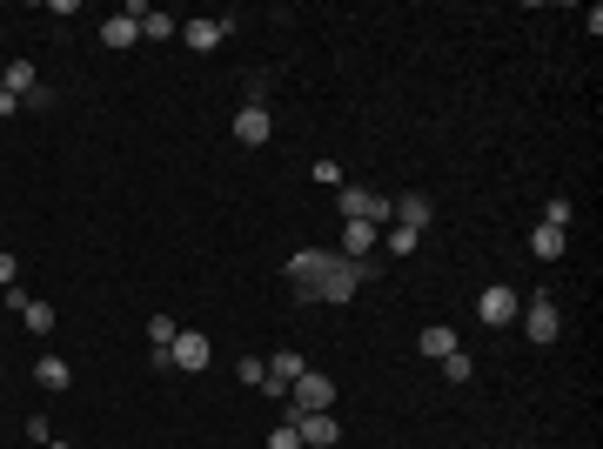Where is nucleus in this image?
Returning <instances> with one entry per match:
<instances>
[{
	"mask_svg": "<svg viewBox=\"0 0 603 449\" xmlns=\"http://www.w3.org/2000/svg\"><path fill=\"white\" fill-rule=\"evenodd\" d=\"M396 222L423 235V228H429V195H396Z\"/></svg>",
	"mask_w": 603,
	"mask_h": 449,
	"instance_id": "obj_15",
	"label": "nucleus"
},
{
	"mask_svg": "<svg viewBox=\"0 0 603 449\" xmlns=\"http://www.w3.org/2000/svg\"><path fill=\"white\" fill-rule=\"evenodd\" d=\"M329 403H335V382L322 369H302L289 389V416H329Z\"/></svg>",
	"mask_w": 603,
	"mask_h": 449,
	"instance_id": "obj_2",
	"label": "nucleus"
},
{
	"mask_svg": "<svg viewBox=\"0 0 603 449\" xmlns=\"http://www.w3.org/2000/svg\"><path fill=\"white\" fill-rule=\"evenodd\" d=\"M268 135H275L268 108H235V141H242V148H268Z\"/></svg>",
	"mask_w": 603,
	"mask_h": 449,
	"instance_id": "obj_8",
	"label": "nucleus"
},
{
	"mask_svg": "<svg viewBox=\"0 0 603 449\" xmlns=\"http://www.w3.org/2000/svg\"><path fill=\"white\" fill-rule=\"evenodd\" d=\"M476 315H483L490 329H510L516 315H523V295H516V289H483V295H476Z\"/></svg>",
	"mask_w": 603,
	"mask_h": 449,
	"instance_id": "obj_6",
	"label": "nucleus"
},
{
	"mask_svg": "<svg viewBox=\"0 0 603 449\" xmlns=\"http://www.w3.org/2000/svg\"><path fill=\"white\" fill-rule=\"evenodd\" d=\"M315 181L322 188H342V161H315Z\"/></svg>",
	"mask_w": 603,
	"mask_h": 449,
	"instance_id": "obj_25",
	"label": "nucleus"
},
{
	"mask_svg": "<svg viewBox=\"0 0 603 449\" xmlns=\"http://www.w3.org/2000/svg\"><path fill=\"white\" fill-rule=\"evenodd\" d=\"M309 362L295 356V349H282V356H268V382H282V389H295V376H302Z\"/></svg>",
	"mask_w": 603,
	"mask_h": 449,
	"instance_id": "obj_17",
	"label": "nucleus"
},
{
	"mask_svg": "<svg viewBox=\"0 0 603 449\" xmlns=\"http://www.w3.org/2000/svg\"><path fill=\"white\" fill-rule=\"evenodd\" d=\"M175 34H181L175 14H161V7H148V14H141V41H175Z\"/></svg>",
	"mask_w": 603,
	"mask_h": 449,
	"instance_id": "obj_16",
	"label": "nucleus"
},
{
	"mask_svg": "<svg viewBox=\"0 0 603 449\" xmlns=\"http://www.w3.org/2000/svg\"><path fill=\"white\" fill-rule=\"evenodd\" d=\"M228 27L235 21H181V41L195 47V54H215V47L228 41Z\"/></svg>",
	"mask_w": 603,
	"mask_h": 449,
	"instance_id": "obj_10",
	"label": "nucleus"
},
{
	"mask_svg": "<svg viewBox=\"0 0 603 449\" xmlns=\"http://www.w3.org/2000/svg\"><path fill=\"white\" fill-rule=\"evenodd\" d=\"M208 362H215V342L201 336V329H181L175 349H168V369H188V376H195V369H208Z\"/></svg>",
	"mask_w": 603,
	"mask_h": 449,
	"instance_id": "obj_5",
	"label": "nucleus"
},
{
	"mask_svg": "<svg viewBox=\"0 0 603 449\" xmlns=\"http://www.w3.org/2000/svg\"><path fill=\"white\" fill-rule=\"evenodd\" d=\"M443 376H449V382H469V376H476V362L456 349V356H443Z\"/></svg>",
	"mask_w": 603,
	"mask_h": 449,
	"instance_id": "obj_22",
	"label": "nucleus"
},
{
	"mask_svg": "<svg viewBox=\"0 0 603 449\" xmlns=\"http://www.w3.org/2000/svg\"><path fill=\"white\" fill-rule=\"evenodd\" d=\"M543 222H550V228H570V202H563V195H550V208H543Z\"/></svg>",
	"mask_w": 603,
	"mask_h": 449,
	"instance_id": "obj_23",
	"label": "nucleus"
},
{
	"mask_svg": "<svg viewBox=\"0 0 603 449\" xmlns=\"http://www.w3.org/2000/svg\"><path fill=\"white\" fill-rule=\"evenodd\" d=\"M329 262H335V248H302V255H289V282H295V295H309L315 302V289H322V275H329Z\"/></svg>",
	"mask_w": 603,
	"mask_h": 449,
	"instance_id": "obj_3",
	"label": "nucleus"
},
{
	"mask_svg": "<svg viewBox=\"0 0 603 449\" xmlns=\"http://www.w3.org/2000/svg\"><path fill=\"white\" fill-rule=\"evenodd\" d=\"M423 356H429V362L456 356V329H449V322H429V329H423Z\"/></svg>",
	"mask_w": 603,
	"mask_h": 449,
	"instance_id": "obj_14",
	"label": "nucleus"
},
{
	"mask_svg": "<svg viewBox=\"0 0 603 449\" xmlns=\"http://www.w3.org/2000/svg\"><path fill=\"white\" fill-rule=\"evenodd\" d=\"M295 436H302V449H335L342 443V429H335V416H289Z\"/></svg>",
	"mask_w": 603,
	"mask_h": 449,
	"instance_id": "obj_9",
	"label": "nucleus"
},
{
	"mask_svg": "<svg viewBox=\"0 0 603 449\" xmlns=\"http://www.w3.org/2000/svg\"><path fill=\"white\" fill-rule=\"evenodd\" d=\"M516 322H523V336H530L536 349H550V342L563 336V315H557V302H550V295H536V302L516 315Z\"/></svg>",
	"mask_w": 603,
	"mask_h": 449,
	"instance_id": "obj_4",
	"label": "nucleus"
},
{
	"mask_svg": "<svg viewBox=\"0 0 603 449\" xmlns=\"http://www.w3.org/2000/svg\"><path fill=\"white\" fill-rule=\"evenodd\" d=\"M416 242H423V235H416V228H402V222H389V228H382V248H389L396 262H402V255H416Z\"/></svg>",
	"mask_w": 603,
	"mask_h": 449,
	"instance_id": "obj_19",
	"label": "nucleus"
},
{
	"mask_svg": "<svg viewBox=\"0 0 603 449\" xmlns=\"http://www.w3.org/2000/svg\"><path fill=\"white\" fill-rule=\"evenodd\" d=\"M563 248H570V228H550V222L530 228V255H536V262H557Z\"/></svg>",
	"mask_w": 603,
	"mask_h": 449,
	"instance_id": "obj_11",
	"label": "nucleus"
},
{
	"mask_svg": "<svg viewBox=\"0 0 603 449\" xmlns=\"http://www.w3.org/2000/svg\"><path fill=\"white\" fill-rule=\"evenodd\" d=\"M34 382H41V389H67V382H74V369H67L61 356H41V362H34Z\"/></svg>",
	"mask_w": 603,
	"mask_h": 449,
	"instance_id": "obj_18",
	"label": "nucleus"
},
{
	"mask_svg": "<svg viewBox=\"0 0 603 449\" xmlns=\"http://www.w3.org/2000/svg\"><path fill=\"white\" fill-rule=\"evenodd\" d=\"M0 88L14 94V101H27V94L41 88V74H34V61H7V68H0Z\"/></svg>",
	"mask_w": 603,
	"mask_h": 449,
	"instance_id": "obj_13",
	"label": "nucleus"
},
{
	"mask_svg": "<svg viewBox=\"0 0 603 449\" xmlns=\"http://www.w3.org/2000/svg\"><path fill=\"white\" fill-rule=\"evenodd\" d=\"M262 376H268L262 356H242V362H235V382H248V389H262Z\"/></svg>",
	"mask_w": 603,
	"mask_h": 449,
	"instance_id": "obj_21",
	"label": "nucleus"
},
{
	"mask_svg": "<svg viewBox=\"0 0 603 449\" xmlns=\"http://www.w3.org/2000/svg\"><path fill=\"white\" fill-rule=\"evenodd\" d=\"M7 114H21V101H14V94L0 88V121H7Z\"/></svg>",
	"mask_w": 603,
	"mask_h": 449,
	"instance_id": "obj_27",
	"label": "nucleus"
},
{
	"mask_svg": "<svg viewBox=\"0 0 603 449\" xmlns=\"http://www.w3.org/2000/svg\"><path fill=\"white\" fill-rule=\"evenodd\" d=\"M14 282H21V262H14V255L0 248V289H14Z\"/></svg>",
	"mask_w": 603,
	"mask_h": 449,
	"instance_id": "obj_26",
	"label": "nucleus"
},
{
	"mask_svg": "<svg viewBox=\"0 0 603 449\" xmlns=\"http://www.w3.org/2000/svg\"><path fill=\"white\" fill-rule=\"evenodd\" d=\"M342 262H376V222H342Z\"/></svg>",
	"mask_w": 603,
	"mask_h": 449,
	"instance_id": "obj_7",
	"label": "nucleus"
},
{
	"mask_svg": "<svg viewBox=\"0 0 603 449\" xmlns=\"http://www.w3.org/2000/svg\"><path fill=\"white\" fill-rule=\"evenodd\" d=\"M101 41H108V54H121V47L141 41V21H134V14H108V21H101Z\"/></svg>",
	"mask_w": 603,
	"mask_h": 449,
	"instance_id": "obj_12",
	"label": "nucleus"
},
{
	"mask_svg": "<svg viewBox=\"0 0 603 449\" xmlns=\"http://www.w3.org/2000/svg\"><path fill=\"white\" fill-rule=\"evenodd\" d=\"M376 275V262H342L335 255L329 262V275H322V289H315V302H329V309H342V302H356V289Z\"/></svg>",
	"mask_w": 603,
	"mask_h": 449,
	"instance_id": "obj_1",
	"label": "nucleus"
},
{
	"mask_svg": "<svg viewBox=\"0 0 603 449\" xmlns=\"http://www.w3.org/2000/svg\"><path fill=\"white\" fill-rule=\"evenodd\" d=\"M268 449H302V436H295V423H282V429H268Z\"/></svg>",
	"mask_w": 603,
	"mask_h": 449,
	"instance_id": "obj_24",
	"label": "nucleus"
},
{
	"mask_svg": "<svg viewBox=\"0 0 603 449\" xmlns=\"http://www.w3.org/2000/svg\"><path fill=\"white\" fill-rule=\"evenodd\" d=\"M21 322L34 329V336H47V329H54V309H47V302H27V309H21Z\"/></svg>",
	"mask_w": 603,
	"mask_h": 449,
	"instance_id": "obj_20",
	"label": "nucleus"
}]
</instances>
